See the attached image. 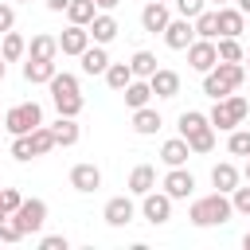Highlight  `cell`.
Masks as SVG:
<instances>
[{
	"instance_id": "obj_15",
	"label": "cell",
	"mask_w": 250,
	"mask_h": 250,
	"mask_svg": "<svg viewBox=\"0 0 250 250\" xmlns=\"http://www.w3.org/2000/svg\"><path fill=\"white\" fill-rule=\"evenodd\" d=\"M148 86H152V94H156V98H164V102H168V98H176V94H180V74H176V70H168V66H156V74L148 78Z\"/></svg>"
},
{
	"instance_id": "obj_13",
	"label": "cell",
	"mask_w": 250,
	"mask_h": 250,
	"mask_svg": "<svg viewBox=\"0 0 250 250\" xmlns=\"http://www.w3.org/2000/svg\"><path fill=\"white\" fill-rule=\"evenodd\" d=\"M160 188H164L172 199H188V195L195 191V176L180 164V168H168V176H164V184H160Z\"/></svg>"
},
{
	"instance_id": "obj_54",
	"label": "cell",
	"mask_w": 250,
	"mask_h": 250,
	"mask_svg": "<svg viewBox=\"0 0 250 250\" xmlns=\"http://www.w3.org/2000/svg\"><path fill=\"white\" fill-rule=\"evenodd\" d=\"M0 129H4V113H0Z\"/></svg>"
},
{
	"instance_id": "obj_28",
	"label": "cell",
	"mask_w": 250,
	"mask_h": 250,
	"mask_svg": "<svg viewBox=\"0 0 250 250\" xmlns=\"http://www.w3.org/2000/svg\"><path fill=\"white\" fill-rule=\"evenodd\" d=\"M0 55H4L8 62H20V59L27 55V39H23L20 31H4V43H0Z\"/></svg>"
},
{
	"instance_id": "obj_53",
	"label": "cell",
	"mask_w": 250,
	"mask_h": 250,
	"mask_svg": "<svg viewBox=\"0 0 250 250\" xmlns=\"http://www.w3.org/2000/svg\"><path fill=\"white\" fill-rule=\"evenodd\" d=\"M0 191H4V188H0ZM4 215H8V211H4V203H0V219H4Z\"/></svg>"
},
{
	"instance_id": "obj_35",
	"label": "cell",
	"mask_w": 250,
	"mask_h": 250,
	"mask_svg": "<svg viewBox=\"0 0 250 250\" xmlns=\"http://www.w3.org/2000/svg\"><path fill=\"white\" fill-rule=\"evenodd\" d=\"M129 66H133L137 78H152V74H156V55H152V51H137V55L129 59Z\"/></svg>"
},
{
	"instance_id": "obj_31",
	"label": "cell",
	"mask_w": 250,
	"mask_h": 250,
	"mask_svg": "<svg viewBox=\"0 0 250 250\" xmlns=\"http://www.w3.org/2000/svg\"><path fill=\"white\" fill-rule=\"evenodd\" d=\"M51 102H55V109H59L62 117H78V113H82V105H86V98H82V94H51Z\"/></svg>"
},
{
	"instance_id": "obj_21",
	"label": "cell",
	"mask_w": 250,
	"mask_h": 250,
	"mask_svg": "<svg viewBox=\"0 0 250 250\" xmlns=\"http://www.w3.org/2000/svg\"><path fill=\"white\" fill-rule=\"evenodd\" d=\"M51 133H55V145H59V148H70V145H78V137H82L78 117H62V113H59V121L51 125Z\"/></svg>"
},
{
	"instance_id": "obj_39",
	"label": "cell",
	"mask_w": 250,
	"mask_h": 250,
	"mask_svg": "<svg viewBox=\"0 0 250 250\" xmlns=\"http://www.w3.org/2000/svg\"><path fill=\"white\" fill-rule=\"evenodd\" d=\"M230 207H234V215H250V184H246V188L238 184V188L230 191Z\"/></svg>"
},
{
	"instance_id": "obj_38",
	"label": "cell",
	"mask_w": 250,
	"mask_h": 250,
	"mask_svg": "<svg viewBox=\"0 0 250 250\" xmlns=\"http://www.w3.org/2000/svg\"><path fill=\"white\" fill-rule=\"evenodd\" d=\"M47 86H51V94H82V90H78V74H66V70L55 74Z\"/></svg>"
},
{
	"instance_id": "obj_40",
	"label": "cell",
	"mask_w": 250,
	"mask_h": 250,
	"mask_svg": "<svg viewBox=\"0 0 250 250\" xmlns=\"http://www.w3.org/2000/svg\"><path fill=\"white\" fill-rule=\"evenodd\" d=\"M12 156L16 160H35V148H31V137H12Z\"/></svg>"
},
{
	"instance_id": "obj_17",
	"label": "cell",
	"mask_w": 250,
	"mask_h": 250,
	"mask_svg": "<svg viewBox=\"0 0 250 250\" xmlns=\"http://www.w3.org/2000/svg\"><path fill=\"white\" fill-rule=\"evenodd\" d=\"M117 31H121V27H117V20H113L109 12H98V16L90 20V39H94V43H102V47H105V43H113V39H117Z\"/></svg>"
},
{
	"instance_id": "obj_14",
	"label": "cell",
	"mask_w": 250,
	"mask_h": 250,
	"mask_svg": "<svg viewBox=\"0 0 250 250\" xmlns=\"http://www.w3.org/2000/svg\"><path fill=\"white\" fill-rule=\"evenodd\" d=\"M242 31H246V12H242L238 4H234V8H230V4H223V8H219V39H223V35L238 39Z\"/></svg>"
},
{
	"instance_id": "obj_5",
	"label": "cell",
	"mask_w": 250,
	"mask_h": 250,
	"mask_svg": "<svg viewBox=\"0 0 250 250\" xmlns=\"http://www.w3.org/2000/svg\"><path fill=\"white\" fill-rule=\"evenodd\" d=\"M172 203H176V199H172L164 188H160V191L152 188V191H145V195H141V215H145L152 227H164V223L172 219Z\"/></svg>"
},
{
	"instance_id": "obj_18",
	"label": "cell",
	"mask_w": 250,
	"mask_h": 250,
	"mask_svg": "<svg viewBox=\"0 0 250 250\" xmlns=\"http://www.w3.org/2000/svg\"><path fill=\"white\" fill-rule=\"evenodd\" d=\"M78 62H82V74H105V66H109V55H105V47L102 43H90L82 55H78Z\"/></svg>"
},
{
	"instance_id": "obj_16",
	"label": "cell",
	"mask_w": 250,
	"mask_h": 250,
	"mask_svg": "<svg viewBox=\"0 0 250 250\" xmlns=\"http://www.w3.org/2000/svg\"><path fill=\"white\" fill-rule=\"evenodd\" d=\"M188 156H191V145H188V137H168V141L160 145V160H164L168 168H180V164H188Z\"/></svg>"
},
{
	"instance_id": "obj_34",
	"label": "cell",
	"mask_w": 250,
	"mask_h": 250,
	"mask_svg": "<svg viewBox=\"0 0 250 250\" xmlns=\"http://www.w3.org/2000/svg\"><path fill=\"white\" fill-rule=\"evenodd\" d=\"M188 145H191V156H207V152L215 148V125H207V129L191 133V137H188Z\"/></svg>"
},
{
	"instance_id": "obj_49",
	"label": "cell",
	"mask_w": 250,
	"mask_h": 250,
	"mask_svg": "<svg viewBox=\"0 0 250 250\" xmlns=\"http://www.w3.org/2000/svg\"><path fill=\"white\" fill-rule=\"evenodd\" d=\"M207 4H215V8H223V4H230V0H207Z\"/></svg>"
},
{
	"instance_id": "obj_12",
	"label": "cell",
	"mask_w": 250,
	"mask_h": 250,
	"mask_svg": "<svg viewBox=\"0 0 250 250\" xmlns=\"http://www.w3.org/2000/svg\"><path fill=\"white\" fill-rule=\"evenodd\" d=\"M168 20H172V12H168V4H160V0H148V4L141 8V27H145L148 35H164Z\"/></svg>"
},
{
	"instance_id": "obj_19",
	"label": "cell",
	"mask_w": 250,
	"mask_h": 250,
	"mask_svg": "<svg viewBox=\"0 0 250 250\" xmlns=\"http://www.w3.org/2000/svg\"><path fill=\"white\" fill-rule=\"evenodd\" d=\"M55 74H59L55 59H27V62H23V82H31V86H39V82H51Z\"/></svg>"
},
{
	"instance_id": "obj_26",
	"label": "cell",
	"mask_w": 250,
	"mask_h": 250,
	"mask_svg": "<svg viewBox=\"0 0 250 250\" xmlns=\"http://www.w3.org/2000/svg\"><path fill=\"white\" fill-rule=\"evenodd\" d=\"M121 94H125V105H129V109H141V105H148L152 86H148V78H133V82L121 90Z\"/></svg>"
},
{
	"instance_id": "obj_46",
	"label": "cell",
	"mask_w": 250,
	"mask_h": 250,
	"mask_svg": "<svg viewBox=\"0 0 250 250\" xmlns=\"http://www.w3.org/2000/svg\"><path fill=\"white\" fill-rule=\"evenodd\" d=\"M94 4H98V8H102V12H113V8H117V4H121V0H94Z\"/></svg>"
},
{
	"instance_id": "obj_3",
	"label": "cell",
	"mask_w": 250,
	"mask_h": 250,
	"mask_svg": "<svg viewBox=\"0 0 250 250\" xmlns=\"http://www.w3.org/2000/svg\"><path fill=\"white\" fill-rule=\"evenodd\" d=\"M246 113H250V102L242 98V94H227V98H219L215 105H211V125L215 129H223V133H230V129H238L242 121H246Z\"/></svg>"
},
{
	"instance_id": "obj_24",
	"label": "cell",
	"mask_w": 250,
	"mask_h": 250,
	"mask_svg": "<svg viewBox=\"0 0 250 250\" xmlns=\"http://www.w3.org/2000/svg\"><path fill=\"white\" fill-rule=\"evenodd\" d=\"M156 188V168L152 164H137L133 172H129V195H145V191H152Z\"/></svg>"
},
{
	"instance_id": "obj_56",
	"label": "cell",
	"mask_w": 250,
	"mask_h": 250,
	"mask_svg": "<svg viewBox=\"0 0 250 250\" xmlns=\"http://www.w3.org/2000/svg\"><path fill=\"white\" fill-rule=\"evenodd\" d=\"M160 4H172V0H160Z\"/></svg>"
},
{
	"instance_id": "obj_11",
	"label": "cell",
	"mask_w": 250,
	"mask_h": 250,
	"mask_svg": "<svg viewBox=\"0 0 250 250\" xmlns=\"http://www.w3.org/2000/svg\"><path fill=\"white\" fill-rule=\"evenodd\" d=\"M16 223H20L27 234H39L43 223H47V203H43V199H23L20 211H16Z\"/></svg>"
},
{
	"instance_id": "obj_9",
	"label": "cell",
	"mask_w": 250,
	"mask_h": 250,
	"mask_svg": "<svg viewBox=\"0 0 250 250\" xmlns=\"http://www.w3.org/2000/svg\"><path fill=\"white\" fill-rule=\"evenodd\" d=\"M90 43H94V39H90V27H82V23H66L62 35H59V55H74V59H78Z\"/></svg>"
},
{
	"instance_id": "obj_37",
	"label": "cell",
	"mask_w": 250,
	"mask_h": 250,
	"mask_svg": "<svg viewBox=\"0 0 250 250\" xmlns=\"http://www.w3.org/2000/svg\"><path fill=\"white\" fill-rule=\"evenodd\" d=\"M27 238V230L16 223V215H4L0 219V242H23Z\"/></svg>"
},
{
	"instance_id": "obj_47",
	"label": "cell",
	"mask_w": 250,
	"mask_h": 250,
	"mask_svg": "<svg viewBox=\"0 0 250 250\" xmlns=\"http://www.w3.org/2000/svg\"><path fill=\"white\" fill-rule=\"evenodd\" d=\"M4 74H8V59L0 55V82H4Z\"/></svg>"
},
{
	"instance_id": "obj_1",
	"label": "cell",
	"mask_w": 250,
	"mask_h": 250,
	"mask_svg": "<svg viewBox=\"0 0 250 250\" xmlns=\"http://www.w3.org/2000/svg\"><path fill=\"white\" fill-rule=\"evenodd\" d=\"M242 82H246V62H215V66L203 74V94H207L211 102H219V98L234 94Z\"/></svg>"
},
{
	"instance_id": "obj_23",
	"label": "cell",
	"mask_w": 250,
	"mask_h": 250,
	"mask_svg": "<svg viewBox=\"0 0 250 250\" xmlns=\"http://www.w3.org/2000/svg\"><path fill=\"white\" fill-rule=\"evenodd\" d=\"M160 125H164V117H160L152 105H141V109H133V133H141V137H152Z\"/></svg>"
},
{
	"instance_id": "obj_52",
	"label": "cell",
	"mask_w": 250,
	"mask_h": 250,
	"mask_svg": "<svg viewBox=\"0 0 250 250\" xmlns=\"http://www.w3.org/2000/svg\"><path fill=\"white\" fill-rule=\"evenodd\" d=\"M242 62H246V78H250V55H246V59H242Z\"/></svg>"
},
{
	"instance_id": "obj_7",
	"label": "cell",
	"mask_w": 250,
	"mask_h": 250,
	"mask_svg": "<svg viewBox=\"0 0 250 250\" xmlns=\"http://www.w3.org/2000/svg\"><path fill=\"white\" fill-rule=\"evenodd\" d=\"M70 188L82 191V195L98 191V188H102V168H98L94 160H78V164L70 168Z\"/></svg>"
},
{
	"instance_id": "obj_51",
	"label": "cell",
	"mask_w": 250,
	"mask_h": 250,
	"mask_svg": "<svg viewBox=\"0 0 250 250\" xmlns=\"http://www.w3.org/2000/svg\"><path fill=\"white\" fill-rule=\"evenodd\" d=\"M242 176H246V184H250V156H246V172H242Z\"/></svg>"
},
{
	"instance_id": "obj_48",
	"label": "cell",
	"mask_w": 250,
	"mask_h": 250,
	"mask_svg": "<svg viewBox=\"0 0 250 250\" xmlns=\"http://www.w3.org/2000/svg\"><path fill=\"white\" fill-rule=\"evenodd\" d=\"M242 246H246V250H250V230H246V234H242Z\"/></svg>"
},
{
	"instance_id": "obj_4",
	"label": "cell",
	"mask_w": 250,
	"mask_h": 250,
	"mask_svg": "<svg viewBox=\"0 0 250 250\" xmlns=\"http://www.w3.org/2000/svg\"><path fill=\"white\" fill-rule=\"evenodd\" d=\"M35 125H43V109H39V102H20V105L4 109V129H8L12 137L31 133Z\"/></svg>"
},
{
	"instance_id": "obj_44",
	"label": "cell",
	"mask_w": 250,
	"mask_h": 250,
	"mask_svg": "<svg viewBox=\"0 0 250 250\" xmlns=\"http://www.w3.org/2000/svg\"><path fill=\"white\" fill-rule=\"evenodd\" d=\"M12 27H16V8L12 4H0V35L12 31Z\"/></svg>"
},
{
	"instance_id": "obj_25",
	"label": "cell",
	"mask_w": 250,
	"mask_h": 250,
	"mask_svg": "<svg viewBox=\"0 0 250 250\" xmlns=\"http://www.w3.org/2000/svg\"><path fill=\"white\" fill-rule=\"evenodd\" d=\"M102 78H105V86H109V90H117V94H121V90H125L137 74H133V66H129V62H109Z\"/></svg>"
},
{
	"instance_id": "obj_42",
	"label": "cell",
	"mask_w": 250,
	"mask_h": 250,
	"mask_svg": "<svg viewBox=\"0 0 250 250\" xmlns=\"http://www.w3.org/2000/svg\"><path fill=\"white\" fill-rule=\"evenodd\" d=\"M0 203H4V211H8V215H16V211H20V203H23V195H20L16 188H4V191H0Z\"/></svg>"
},
{
	"instance_id": "obj_2",
	"label": "cell",
	"mask_w": 250,
	"mask_h": 250,
	"mask_svg": "<svg viewBox=\"0 0 250 250\" xmlns=\"http://www.w3.org/2000/svg\"><path fill=\"white\" fill-rule=\"evenodd\" d=\"M230 215H234V207H230V195H227V191L199 195V199L188 207V219H191L195 227H223V223H230Z\"/></svg>"
},
{
	"instance_id": "obj_30",
	"label": "cell",
	"mask_w": 250,
	"mask_h": 250,
	"mask_svg": "<svg viewBox=\"0 0 250 250\" xmlns=\"http://www.w3.org/2000/svg\"><path fill=\"white\" fill-rule=\"evenodd\" d=\"M102 8L94 4V0H70V8H66V20L70 23H82V27H90V20L98 16Z\"/></svg>"
},
{
	"instance_id": "obj_32",
	"label": "cell",
	"mask_w": 250,
	"mask_h": 250,
	"mask_svg": "<svg viewBox=\"0 0 250 250\" xmlns=\"http://www.w3.org/2000/svg\"><path fill=\"white\" fill-rule=\"evenodd\" d=\"M27 137H31V148H35V156H47L51 148H59V145H55V133H51V125H35Z\"/></svg>"
},
{
	"instance_id": "obj_10",
	"label": "cell",
	"mask_w": 250,
	"mask_h": 250,
	"mask_svg": "<svg viewBox=\"0 0 250 250\" xmlns=\"http://www.w3.org/2000/svg\"><path fill=\"white\" fill-rule=\"evenodd\" d=\"M215 62H219V47H215V39H195V43L188 47V66H191V70L207 74Z\"/></svg>"
},
{
	"instance_id": "obj_50",
	"label": "cell",
	"mask_w": 250,
	"mask_h": 250,
	"mask_svg": "<svg viewBox=\"0 0 250 250\" xmlns=\"http://www.w3.org/2000/svg\"><path fill=\"white\" fill-rule=\"evenodd\" d=\"M238 8H242V12H250V0H238Z\"/></svg>"
},
{
	"instance_id": "obj_36",
	"label": "cell",
	"mask_w": 250,
	"mask_h": 250,
	"mask_svg": "<svg viewBox=\"0 0 250 250\" xmlns=\"http://www.w3.org/2000/svg\"><path fill=\"white\" fill-rule=\"evenodd\" d=\"M227 152H230V156H250V129H230Z\"/></svg>"
},
{
	"instance_id": "obj_41",
	"label": "cell",
	"mask_w": 250,
	"mask_h": 250,
	"mask_svg": "<svg viewBox=\"0 0 250 250\" xmlns=\"http://www.w3.org/2000/svg\"><path fill=\"white\" fill-rule=\"evenodd\" d=\"M172 4H176V12H180L184 20H195V16L207 8V0H172Z\"/></svg>"
},
{
	"instance_id": "obj_6",
	"label": "cell",
	"mask_w": 250,
	"mask_h": 250,
	"mask_svg": "<svg viewBox=\"0 0 250 250\" xmlns=\"http://www.w3.org/2000/svg\"><path fill=\"white\" fill-rule=\"evenodd\" d=\"M191 43H195V23L184 20V16L168 20V27H164V47H172V51H188Z\"/></svg>"
},
{
	"instance_id": "obj_55",
	"label": "cell",
	"mask_w": 250,
	"mask_h": 250,
	"mask_svg": "<svg viewBox=\"0 0 250 250\" xmlns=\"http://www.w3.org/2000/svg\"><path fill=\"white\" fill-rule=\"evenodd\" d=\"M20 4H31V0H20Z\"/></svg>"
},
{
	"instance_id": "obj_20",
	"label": "cell",
	"mask_w": 250,
	"mask_h": 250,
	"mask_svg": "<svg viewBox=\"0 0 250 250\" xmlns=\"http://www.w3.org/2000/svg\"><path fill=\"white\" fill-rule=\"evenodd\" d=\"M238 180H242V172H238L230 160H219V164L211 168V184H215V191H227V195H230V191L238 188Z\"/></svg>"
},
{
	"instance_id": "obj_22",
	"label": "cell",
	"mask_w": 250,
	"mask_h": 250,
	"mask_svg": "<svg viewBox=\"0 0 250 250\" xmlns=\"http://www.w3.org/2000/svg\"><path fill=\"white\" fill-rule=\"evenodd\" d=\"M27 59H59V35H47V31L31 35V43H27Z\"/></svg>"
},
{
	"instance_id": "obj_27",
	"label": "cell",
	"mask_w": 250,
	"mask_h": 250,
	"mask_svg": "<svg viewBox=\"0 0 250 250\" xmlns=\"http://www.w3.org/2000/svg\"><path fill=\"white\" fill-rule=\"evenodd\" d=\"M191 23H195V39H219V8H215V12L203 8Z\"/></svg>"
},
{
	"instance_id": "obj_43",
	"label": "cell",
	"mask_w": 250,
	"mask_h": 250,
	"mask_svg": "<svg viewBox=\"0 0 250 250\" xmlns=\"http://www.w3.org/2000/svg\"><path fill=\"white\" fill-rule=\"evenodd\" d=\"M39 250H70V238L66 234H47V238H39Z\"/></svg>"
},
{
	"instance_id": "obj_45",
	"label": "cell",
	"mask_w": 250,
	"mask_h": 250,
	"mask_svg": "<svg viewBox=\"0 0 250 250\" xmlns=\"http://www.w3.org/2000/svg\"><path fill=\"white\" fill-rule=\"evenodd\" d=\"M47 4V12H66L70 8V0H43Z\"/></svg>"
},
{
	"instance_id": "obj_33",
	"label": "cell",
	"mask_w": 250,
	"mask_h": 250,
	"mask_svg": "<svg viewBox=\"0 0 250 250\" xmlns=\"http://www.w3.org/2000/svg\"><path fill=\"white\" fill-rule=\"evenodd\" d=\"M215 47H219V62H242V59H246L242 43H238V39H230V35L215 39Z\"/></svg>"
},
{
	"instance_id": "obj_8",
	"label": "cell",
	"mask_w": 250,
	"mask_h": 250,
	"mask_svg": "<svg viewBox=\"0 0 250 250\" xmlns=\"http://www.w3.org/2000/svg\"><path fill=\"white\" fill-rule=\"evenodd\" d=\"M102 219H105L109 227H129V223L137 219V203H133L129 195H113V199H105Z\"/></svg>"
},
{
	"instance_id": "obj_29",
	"label": "cell",
	"mask_w": 250,
	"mask_h": 250,
	"mask_svg": "<svg viewBox=\"0 0 250 250\" xmlns=\"http://www.w3.org/2000/svg\"><path fill=\"white\" fill-rule=\"evenodd\" d=\"M207 125H211V117H207V113H199V109H184V113H180V121H176L180 137H191V133H199V129H207Z\"/></svg>"
}]
</instances>
